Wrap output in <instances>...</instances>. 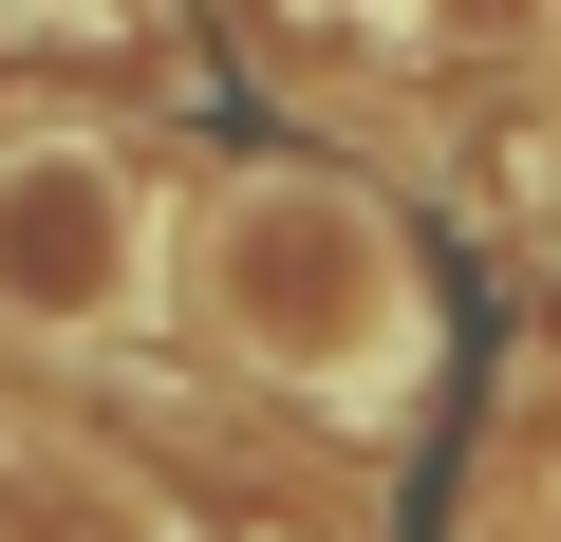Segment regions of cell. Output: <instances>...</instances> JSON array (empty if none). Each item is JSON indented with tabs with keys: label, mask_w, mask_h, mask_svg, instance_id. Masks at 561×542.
I'll return each mask as SVG.
<instances>
[{
	"label": "cell",
	"mask_w": 561,
	"mask_h": 542,
	"mask_svg": "<svg viewBox=\"0 0 561 542\" xmlns=\"http://www.w3.org/2000/svg\"><path fill=\"white\" fill-rule=\"evenodd\" d=\"M150 281V206L113 150H0V319L20 337H113Z\"/></svg>",
	"instance_id": "obj_2"
},
{
	"label": "cell",
	"mask_w": 561,
	"mask_h": 542,
	"mask_svg": "<svg viewBox=\"0 0 561 542\" xmlns=\"http://www.w3.org/2000/svg\"><path fill=\"white\" fill-rule=\"evenodd\" d=\"M187 281H206V319L280 374V393H412V356H431V281H412V243H393V206L375 187H337V169H243L225 206H206V243H187Z\"/></svg>",
	"instance_id": "obj_1"
}]
</instances>
